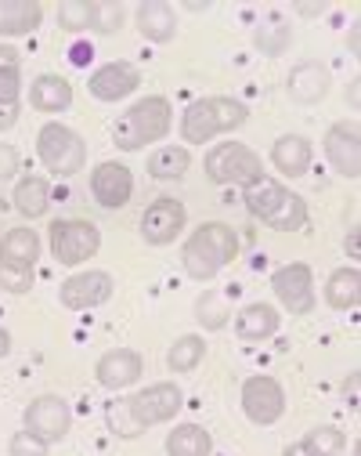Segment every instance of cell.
Instances as JSON below:
<instances>
[{
    "instance_id": "cell-1",
    "label": "cell",
    "mask_w": 361,
    "mask_h": 456,
    "mask_svg": "<svg viewBox=\"0 0 361 456\" xmlns=\"http://www.w3.org/2000/svg\"><path fill=\"white\" fill-rule=\"evenodd\" d=\"M250 120L246 102L228 98V94H210V98H196L185 117H180V138L189 145H206L217 134H228L235 127H243Z\"/></svg>"
},
{
    "instance_id": "cell-2",
    "label": "cell",
    "mask_w": 361,
    "mask_h": 456,
    "mask_svg": "<svg viewBox=\"0 0 361 456\" xmlns=\"http://www.w3.org/2000/svg\"><path fill=\"white\" fill-rule=\"evenodd\" d=\"M170 124H173V109L163 94H148L141 102H134L124 117L116 120L112 127V142L116 149L124 152H138L145 145H156L170 134Z\"/></svg>"
},
{
    "instance_id": "cell-3",
    "label": "cell",
    "mask_w": 361,
    "mask_h": 456,
    "mask_svg": "<svg viewBox=\"0 0 361 456\" xmlns=\"http://www.w3.org/2000/svg\"><path fill=\"white\" fill-rule=\"evenodd\" d=\"M238 257V236L231 232V224L224 221H206L196 232L185 240V250H180V261H185V272L192 279H213L224 265H231Z\"/></svg>"
},
{
    "instance_id": "cell-4",
    "label": "cell",
    "mask_w": 361,
    "mask_h": 456,
    "mask_svg": "<svg viewBox=\"0 0 361 456\" xmlns=\"http://www.w3.org/2000/svg\"><path fill=\"white\" fill-rule=\"evenodd\" d=\"M243 196H246V210L257 221H264L268 228H275V232H296V228L308 221V203L275 178L253 182Z\"/></svg>"
},
{
    "instance_id": "cell-5",
    "label": "cell",
    "mask_w": 361,
    "mask_h": 456,
    "mask_svg": "<svg viewBox=\"0 0 361 456\" xmlns=\"http://www.w3.org/2000/svg\"><path fill=\"white\" fill-rule=\"evenodd\" d=\"M206 178L213 185H243V189H250L253 182L264 178V163L243 142H221V145H213L206 152Z\"/></svg>"
},
{
    "instance_id": "cell-6",
    "label": "cell",
    "mask_w": 361,
    "mask_h": 456,
    "mask_svg": "<svg viewBox=\"0 0 361 456\" xmlns=\"http://www.w3.org/2000/svg\"><path fill=\"white\" fill-rule=\"evenodd\" d=\"M36 152H40V163L58 178H73L84 170L87 163V145L84 138L66 127V124H44L40 134H36Z\"/></svg>"
},
{
    "instance_id": "cell-7",
    "label": "cell",
    "mask_w": 361,
    "mask_h": 456,
    "mask_svg": "<svg viewBox=\"0 0 361 456\" xmlns=\"http://www.w3.org/2000/svg\"><path fill=\"white\" fill-rule=\"evenodd\" d=\"M47 236H51L54 261L69 265V268L91 261L98 254V247H101V232L91 221H84V217H58V221H51Z\"/></svg>"
},
{
    "instance_id": "cell-8",
    "label": "cell",
    "mask_w": 361,
    "mask_h": 456,
    "mask_svg": "<svg viewBox=\"0 0 361 456\" xmlns=\"http://www.w3.org/2000/svg\"><path fill=\"white\" fill-rule=\"evenodd\" d=\"M180 406H185V395H180V387L173 380L148 384V387H141L138 395L127 398V410H131V417H134V424L141 431L173 420L180 413Z\"/></svg>"
},
{
    "instance_id": "cell-9",
    "label": "cell",
    "mask_w": 361,
    "mask_h": 456,
    "mask_svg": "<svg viewBox=\"0 0 361 456\" xmlns=\"http://www.w3.org/2000/svg\"><path fill=\"white\" fill-rule=\"evenodd\" d=\"M271 290L282 301V308H289V315H308L315 308V275H311V268L304 261L275 268Z\"/></svg>"
},
{
    "instance_id": "cell-10",
    "label": "cell",
    "mask_w": 361,
    "mask_h": 456,
    "mask_svg": "<svg viewBox=\"0 0 361 456\" xmlns=\"http://www.w3.org/2000/svg\"><path fill=\"white\" fill-rule=\"evenodd\" d=\"M73 428V413H69V403L58 395H40L26 406V431L36 435L40 442H62Z\"/></svg>"
},
{
    "instance_id": "cell-11",
    "label": "cell",
    "mask_w": 361,
    "mask_h": 456,
    "mask_svg": "<svg viewBox=\"0 0 361 456\" xmlns=\"http://www.w3.org/2000/svg\"><path fill=\"white\" fill-rule=\"evenodd\" d=\"M243 413L253 424H261V428L278 424L282 413H285V391H282V384L275 377H264V373L250 377L243 384Z\"/></svg>"
},
{
    "instance_id": "cell-12",
    "label": "cell",
    "mask_w": 361,
    "mask_h": 456,
    "mask_svg": "<svg viewBox=\"0 0 361 456\" xmlns=\"http://www.w3.org/2000/svg\"><path fill=\"white\" fill-rule=\"evenodd\" d=\"M116 282L108 272H98V268H87V272H76L69 275L62 287H58V301H62V308L69 312H87V308H98L112 297Z\"/></svg>"
},
{
    "instance_id": "cell-13",
    "label": "cell",
    "mask_w": 361,
    "mask_h": 456,
    "mask_svg": "<svg viewBox=\"0 0 361 456\" xmlns=\"http://www.w3.org/2000/svg\"><path fill=\"white\" fill-rule=\"evenodd\" d=\"M185 221H189L185 203L173 200V196H159L141 214V240L148 247H166V243H173L180 232H185Z\"/></svg>"
},
{
    "instance_id": "cell-14",
    "label": "cell",
    "mask_w": 361,
    "mask_h": 456,
    "mask_svg": "<svg viewBox=\"0 0 361 456\" xmlns=\"http://www.w3.org/2000/svg\"><path fill=\"white\" fill-rule=\"evenodd\" d=\"M325 159L333 163V170L340 178L357 182L361 178V131L357 124H333L325 131Z\"/></svg>"
},
{
    "instance_id": "cell-15",
    "label": "cell",
    "mask_w": 361,
    "mask_h": 456,
    "mask_svg": "<svg viewBox=\"0 0 361 456\" xmlns=\"http://www.w3.org/2000/svg\"><path fill=\"white\" fill-rule=\"evenodd\" d=\"M91 192L94 200L105 207V210H119V207H127L131 196H134V175H131V167L124 163H98L94 167V175H91Z\"/></svg>"
},
{
    "instance_id": "cell-16",
    "label": "cell",
    "mask_w": 361,
    "mask_h": 456,
    "mask_svg": "<svg viewBox=\"0 0 361 456\" xmlns=\"http://www.w3.org/2000/svg\"><path fill=\"white\" fill-rule=\"evenodd\" d=\"M141 87V69L134 62H105L91 73L87 80V91L98 98V102H119Z\"/></svg>"
},
{
    "instance_id": "cell-17",
    "label": "cell",
    "mask_w": 361,
    "mask_h": 456,
    "mask_svg": "<svg viewBox=\"0 0 361 456\" xmlns=\"http://www.w3.org/2000/svg\"><path fill=\"white\" fill-rule=\"evenodd\" d=\"M141 373H145V359H141L134 348H112V352H105V355L98 359V366H94L98 384L108 387V391H124V387L138 384Z\"/></svg>"
},
{
    "instance_id": "cell-18",
    "label": "cell",
    "mask_w": 361,
    "mask_h": 456,
    "mask_svg": "<svg viewBox=\"0 0 361 456\" xmlns=\"http://www.w3.org/2000/svg\"><path fill=\"white\" fill-rule=\"evenodd\" d=\"M333 87V73L322 62H296L285 77V94L296 105H318Z\"/></svg>"
},
{
    "instance_id": "cell-19",
    "label": "cell",
    "mask_w": 361,
    "mask_h": 456,
    "mask_svg": "<svg viewBox=\"0 0 361 456\" xmlns=\"http://www.w3.org/2000/svg\"><path fill=\"white\" fill-rule=\"evenodd\" d=\"M271 163L285 178H304L311 167V142L304 134H282L271 145Z\"/></svg>"
},
{
    "instance_id": "cell-20",
    "label": "cell",
    "mask_w": 361,
    "mask_h": 456,
    "mask_svg": "<svg viewBox=\"0 0 361 456\" xmlns=\"http://www.w3.org/2000/svg\"><path fill=\"white\" fill-rule=\"evenodd\" d=\"M278 326H282L278 308H271L264 301H253L235 315V337L238 340H268L278 333Z\"/></svg>"
},
{
    "instance_id": "cell-21",
    "label": "cell",
    "mask_w": 361,
    "mask_h": 456,
    "mask_svg": "<svg viewBox=\"0 0 361 456\" xmlns=\"http://www.w3.org/2000/svg\"><path fill=\"white\" fill-rule=\"evenodd\" d=\"M138 33L152 44H166L177 37V12L166 0H145L138 8Z\"/></svg>"
},
{
    "instance_id": "cell-22",
    "label": "cell",
    "mask_w": 361,
    "mask_h": 456,
    "mask_svg": "<svg viewBox=\"0 0 361 456\" xmlns=\"http://www.w3.org/2000/svg\"><path fill=\"white\" fill-rule=\"evenodd\" d=\"M29 105L40 109V112H66L73 105V84L66 77H54V73H44L33 80L29 87Z\"/></svg>"
},
{
    "instance_id": "cell-23",
    "label": "cell",
    "mask_w": 361,
    "mask_h": 456,
    "mask_svg": "<svg viewBox=\"0 0 361 456\" xmlns=\"http://www.w3.org/2000/svg\"><path fill=\"white\" fill-rule=\"evenodd\" d=\"M44 22L36 0H0V37H26Z\"/></svg>"
},
{
    "instance_id": "cell-24",
    "label": "cell",
    "mask_w": 361,
    "mask_h": 456,
    "mask_svg": "<svg viewBox=\"0 0 361 456\" xmlns=\"http://www.w3.org/2000/svg\"><path fill=\"white\" fill-rule=\"evenodd\" d=\"M36 257H40V236L33 228H26V224L8 228L4 240H0V261L15 265V268H33Z\"/></svg>"
},
{
    "instance_id": "cell-25",
    "label": "cell",
    "mask_w": 361,
    "mask_h": 456,
    "mask_svg": "<svg viewBox=\"0 0 361 456\" xmlns=\"http://www.w3.org/2000/svg\"><path fill=\"white\" fill-rule=\"evenodd\" d=\"M325 301L329 308L336 312H347V308H357L361 301V272L350 265V268H336L325 282Z\"/></svg>"
},
{
    "instance_id": "cell-26",
    "label": "cell",
    "mask_w": 361,
    "mask_h": 456,
    "mask_svg": "<svg viewBox=\"0 0 361 456\" xmlns=\"http://www.w3.org/2000/svg\"><path fill=\"white\" fill-rule=\"evenodd\" d=\"M166 452L170 456H210L213 452V438L203 424H177L166 435Z\"/></svg>"
},
{
    "instance_id": "cell-27",
    "label": "cell",
    "mask_w": 361,
    "mask_h": 456,
    "mask_svg": "<svg viewBox=\"0 0 361 456\" xmlns=\"http://www.w3.org/2000/svg\"><path fill=\"white\" fill-rule=\"evenodd\" d=\"M189 167H192V152L185 145H163V149H156L148 156V175L156 182H177V178H185Z\"/></svg>"
},
{
    "instance_id": "cell-28",
    "label": "cell",
    "mask_w": 361,
    "mask_h": 456,
    "mask_svg": "<svg viewBox=\"0 0 361 456\" xmlns=\"http://www.w3.org/2000/svg\"><path fill=\"white\" fill-rule=\"evenodd\" d=\"M12 200H15V210H19L22 217H29V221H33V217H44L47 207H51V185H47L44 178L29 175V178H22V182L15 185Z\"/></svg>"
},
{
    "instance_id": "cell-29",
    "label": "cell",
    "mask_w": 361,
    "mask_h": 456,
    "mask_svg": "<svg viewBox=\"0 0 361 456\" xmlns=\"http://www.w3.org/2000/svg\"><path fill=\"white\" fill-rule=\"evenodd\" d=\"M206 355V340L196 337V333H185V337H177L173 340V348L166 352V366L173 373H192Z\"/></svg>"
},
{
    "instance_id": "cell-30",
    "label": "cell",
    "mask_w": 361,
    "mask_h": 456,
    "mask_svg": "<svg viewBox=\"0 0 361 456\" xmlns=\"http://www.w3.org/2000/svg\"><path fill=\"white\" fill-rule=\"evenodd\" d=\"M253 44H257L261 54H268V59H278V54H285L289 44H293V29L282 19H264L253 29Z\"/></svg>"
},
{
    "instance_id": "cell-31",
    "label": "cell",
    "mask_w": 361,
    "mask_h": 456,
    "mask_svg": "<svg viewBox=\"0 0 361 456\" xmlns=\"http://www.w3.org/2000/svg\"><path fill=\"white\" fill-rule=\"evenodd\" d=\"M300 445H304L311 456H340L347 449V435L340 428L322 424V428H315V431H308L304 438H300Z\"/></svg>"
},
{
    "instance_id": "cell-32",
    "label": "cell",
    "mask_w": 361,
    "mask_h": 456,
    "mask_svg": "<svg viewBox=\"0 0 361 456\" xmlns=\"http://www.w3.org/2000/svg\"><path fill=\"white\" fill-rule=\"evenodd\" d=\"M58 26L69 33H84L94 26V0H62L58 4Z\"/></svg>"
},
{
    "instance_id": "cell-33",
    "label": "cell",
    "mask_w": 361,
    "mask_h": 456,
    "mask_svg": "<svg viewBox=\"0 0 361 456\" xmlns=\"http://www.w3.org/2000/svg\"><path fill=\"white\" fill-rule=\"evenodd\" d=\"M228 308H224V297L217 290H203V297L196 301V319L203 322V330H224L228 322Z\"/></svg>"
},
{
    "instance_id": "cell-34",
    "label": "cell",
    "mask_w": 361,
    "mask_h": 456,
    "mask_svg": "<svg viewBox=\"0 0 361 456\" xmlns=\"http://www.w3.org/2000/svg\"><path fill=\"white\" fill-rule=\"evenodd\" d=\"M124 19H127V8L119 4V0H98L94 4V33H101V37H112V33H119V26H124Z\"/></svg>"
},
{
    "instance_id": "cell-35",
    "label": "cell",
    "mask_w": 361,
    "mask_h": 456,
    "mask_svg": "<svg viewBox=\"0 0 361 456\" xmlns=\"http://www.w3.org/2000/svg\"><path fill=\"white\" fill-rule=\"evenodd\" d=\"M0 290L8 294H29L33 290V268H15L0 261Z\"/></svg>"
},
{
    "instance_id": "cell-36",
    "label": "cell",
    "mask_w": 361,
    "mask_h": 456,
    "mask_svg": "<svg viewBox=\"0 0 361 456\" xmlns=\"http://www.w3.org/2000/svg\"><path fill=\"white\" fill-rule=\"evenodd\" d=\"M108 424H112L116 435H124V438H138L141 435V428L134 424L127 403H108Z\"/></svg>"
},
{
    "instance_id": "cell-37",
    "label": "cell",
    "mask_w": 361,
    "mask_h": 456,
    "mask_svg": "<svg viewBox=\"0 0 361 456\" xmlns=\"http://www.w3.org/2000/svg\"><path fill=\"white\" fill-rule=\"evenodd\" d=\"M8 452H12V456H47V442H40V438L29 435V431H19V435H12Z\"/></svg>"
},
{
    "instance_id": "cell-38",
    "label": "cell",
    "mask_w": 361,
    "mask_h": 456,
    "mask_svg": "<svg viewBox=\"0 0 361 456\" xmlns=\"http://www.w3.org/2000/svg\"><path fill=\"white\" fill-rule=\"evenodd\" d=\"M19 91H22V69L0 66V102H19Z\"/></svg>"
},
{
    "instance_id": "cell-39",
    "label": "cell",
    "mask_w": 361,
    "mask_h": 456,
    "mask_svg": "<svg viewBox=\"0 0 361 456\" xmlns=\"http://www.w3.org/2000/svg\"><path fill=\"white\" fill-rule=\"evenodd\" d=\"M15 175H19V152H15V145L0 142V182H8Z\"/></svg>"
},
{
    "instance_id": "cell-40",
    "label": "cell",
    "mask_w": 361,
    "mask_h": 456,
    "mask_svg": "<svg viewBox=\"0 0 361 456\" xmlns=\"http://www.w3.org/2000/svg\"><path fill=\"white\" fill-rule=\"evenodd\" d=\"M19 102H0V134L4 131H12L15 124H19Z\"/></svg>"
},
{
    "instance_id": "cell-41",
    "label": "cell",
    "mask_w": 361,
    "mask_h": 456,
    "mask_svg": "<svg viewBox=\"0 0 361 456\" xmlns=\"http://www.w3.org/2000/svg\"><path fill=\"white\" fill-rule=\"evenodd\" d=\"M69 54H73V59H69L73 66H87L94 51H91V44H73V51H69Z\"/></svg>"
},
{
    "instance_id": "cell-42",
    "label": "cell",
    "mask_w": 361,
    "mask_h": 456,
    "mask_svg": "<svg viewBox=\"0 0 361 456\" xmlns=\"http://www.w3.org/2000/svg\"><path fill=\"white\" fill-rule=\"evenodd\" d=\"M0 66H19V47L0 44Z\"/></svg>"
},
{
    "instance_id": "cell-43",
    "label": "cell",
    "mask_w": 361,
    "mask_h": 456,
    "mask_svg": "<svg viewBox=\"0 0 361 456\" xmlns=\"http://www.w3.org/2000/svg\"><path fill=\"white\" fill-rule=\"evenodd\" d=\"M8 355H12V333L0 326V359H8Z\"/></svg>"
},
{
    "instance_id": "cell-44",
    "label": "cell",
    "mask_w": 361,
    "mask_h": 456,
    "mask_svg": "<svg viewBox=\"0 0 361 456\" xmlns=\"http://www.w3.org/2000/svg\"><path fill=\"white\" fill-rule=\"evenodd\" d=\"M347 254L357 261V228H350V236H347Z\"/></svg>"
},
{
    "instance_id": "cell-45",
    "label": "cell",
    "mask_w": 361,
    "mask_h": 456,
    "mask_svg": "<svg viewBox=\"0 0 361 456\" xmlns=\"http://www.w3.org/2000/svg\"><path fill=\"white\" fill-rule=\"evenodd\" d=\"M282 456H311V452H308L304 445H300V442H293V445H285V452H282Z\"/></svg>"
},
{
    "instance_id": "cell-46",
    "label": "cell",
    "mask_w": 361,
    "mask_h": 456,
    "mask_svg": "<svg viewBox=\"0 0 361 456\" xmlns=\"http://www.w3.org/2000/svg\"><path fill=\"white\" fill-rule=\"evenodd\" d=\"M347 94H350V105H354V109H357V77H354V80H350V91H347Z\"/></svg>"
},
{
    "instance_id": "cell-47",
    "label": "cell",
    "mask_w": 361,
    "mask_h": 456,
    "mask_svg": "<svg viewBox=\"0 0 361 456\" xmlns=\"http://www.w3.org/2000/svg\"><path fill=\"white\" fill-rule=\"evenodd\" d=\"M300 12H304V15H315V12H325V4H318V8H315V4H300Z\"/></svg>"
},
{
    "instance_id": "cell-48",
    "label": "cell",
    "mask_w": 361,
    "mask_h": 456,
    "mask_svg": "<svg viewBox=\"0 0 361 456\" xmlns=\"http://www.w3.org/2000/svg\"><path fill=\"white\" fill-rule=\"evenodd\" d=\"M350 51L357 54V26H350Z\"/></svg>"
}]
</instances>
